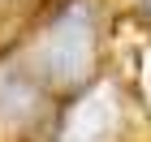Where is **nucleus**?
Returning <instances> with one entry per match:
<instances>
[{
	"label": "nucleus",
	"instance_id": "2",
	"mask_svg": "<svg viewBox=\"0 0 151 142\" xmlns=\"http://www.w3.org/2000/svg\"><path fill=\"white\" fill-rule=\"evenodd\" d=\"M125 133V91L116 78H95L60 112L52 142H121Z\"/></svg>",
	"mask_w": 151,
	"mask_h": 142
},
{
	"label": "nucleus",
	"instance_id": "3",
	"mask_svg": "<svg viewBox=\"0 0 151 142\" xmlns=\"http://www.w3.org/2000/svg\"><path fill=\"white\" fill-rule=\"evenodd\" d=\"M43 112H47V86L26 65H4L0 69V138L9 142L35 129Z\"/></svg>",
	"mask_w": 151,
	"mask_h": 142
},
{
	"label": "nucleus",
	"instance_id": "1",
	"mask_svg": "<svg viewBox=\"0 0 151 142\" xmlns=\"http://www.w3.org/2000/svg\"><path fill=\"white\" fill-rule=\"evenodd\" d=\"M26 69L47 91H82L99 65V9L91 0H65L35 30L26 47Z\"/></svg>",
	"mask_w": 151,
	"mask_h": 142
}]
</instances>
